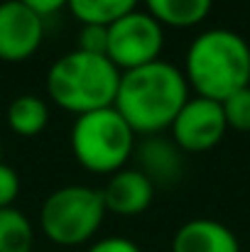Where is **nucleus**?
<instances>
[{
    "mask_svg": "<svg viewBox=\"0 0 250 252\" xmlns=\"http://www.w3.org/2000/svg\"><path fill=\"white\" fill-rule=\"evenodd\" d=\"M88 252H143V250L128 238H103L96 245H91Z\"/></svg>",
    "mask_w": 250,
    "mask_h": 252,
    "instance_id": "6ab92c4d",
    "label": "nucleus"
},
{
    "mask_svg": "<svg viewBox=\"0 0 250 252\" xmlns=\"http://www.w3.org/2000/svg\"><path fill=\"white\" fill-rule=\"evenodd\" d=\"M186 84L199 95L226 100L231 93L250 86V47L231 30L201 32L186 52Z\"/></svg>",
    "mask_w": 250,
    "mask_h": 252,
    "instance_id": "f03ea898",
    "label": "nucleus"
},
{
    "mask_svg": "<svg viewBox=\"0 0 250 252\" xmlns=\"http://www.w3.org/2000/svg\"><path fill=\"white\" fill-rule=\"evenodd\" d=\"M20 193V176L12 167L0 162V208H10Z\"/></svg>",
    "mask_w": 250,
    "mask_h": 252,
    "instance_id": "a211bd4d",
    "label": "nucleus"
},
{
    "mask_svg": "<svg viewBox=\"0 0 250 252\" xmlns=\"http://www.w3.org/2000/svg\"><path fill=\"white\" fill-rule=\"evenodd\" d=\"M20 2H25L27 7H32L37 15H42V17H47V15H52V12H57L59 7H64L69 0H20Z\"/></svg>",
    "mask_w": 250,
    "mask_h": 252,
    "instance_id": "aec40b11",
    "label": "nucleus"
},
{
    "mask_svg": "<svg viewBox=\"0 0 250 252\" xmlns=\"http://www.w3.org/2000/svg\"><path fill=\"white\" fill-rule=\"evenodd\" d=\"M138 157L143 162L140 171L152 181V184H169L179 179V147H174L167 140H145L138 150Z\"/></svg>",
    "mask_w": 250,
    "mask_h": 252,
    "instance_id": "9b49d317",
    "label": "nucleus"
},
{
    "mask_svg": "<svg viewBox=\"0 0 250 252\" xmlns=\"http://www.w3.org/2000/svg\"><path fill=\"white\" fill-rule=\"evenodd\" d=\"M118 84L120 71L108 57L79 49L59 57L47 71V91L52 100L76 115L113 108Z\"/></svg>",
    "mask_w": 250,
    "mask_h": 252,
    "instance_id": "7ed1b4c3",
    "label": "nucleus"
},
{
    "mask_svg": "<svg viewBox=\"0 0 250 252\" xmlns=\"http://www.w3.org/2000/svg\"><path fill=\"white\" fill-rule=\"evenodd\" d=\"M76 49L106 57L108 52V25H83L76 37Z\"/></svg>",
    "mask_w": 250,
    "mask_h": 252,
    "instance_id": "f3484780",
    "label": "nucleus"
},
{
    "mask_svg": "<svg viewBox=\"0 0 250 252\" xmlns=\"http://www.w3.org/2000/svg\"><path fill=\"white\" fill-rule=\"evenodd\" d=\"M226 125L238 130V132H250V86L231 93L226 100H221Z\"/></svg>",
    "mask_w": 250,
    "mask_h": 252,
    "instance_id": "dca6fc26",
    "label": "nucleus"
},
{
    "mask_svg": "<svg viewBox=\"0 0 250 252\" xmlns=\"http://www.w3.org/2000/svg\"><path fill=\"white\" fill-rule=\"evenodd\" d=\"M186 100V76L177 66L157 59L152 64L120 74L113 108L125 118L135 135H152L172 127L174 118L179 115Z\"/></svg>",
    "mask_w": 250,
    "mask_h": 252,
    "instance_id": "f257e3e1",
    "label": "nucleus"
},
{
    "mask_svg": "<svg viewBox=\"0 0 250 252\" xmlns=\"http://www.w3.org/2000/svg\"><path fill=\"white\" fill-rule=\"evenodd\" d=\"M138 0H69L67 7L83 25H110L133 12Z\"/></svg>",
    "mask_w": 250,
    "mask_h": 252,
    "instance_id": "2eb2a0df",
    "label": "nucleus"
},
{
    "mask_svg": "<svg viewBox=\"0 0 250 252\" xmlns=\"http://www.w3.org/2000/svg\"><path fill=\"white\" fill-rule=\"evenodd\" d=\"M35 228L17 208H0V252H32Z\"/></svg>",
    "mask_w": 250,
    "mask_h": 252,
    "instance_id": "4468645a",
    "label": "nucleus"
},
{
    "mask_svg": "<svg viewBox=\"0 0 250 252\" xmlns=\"http://www.w3.org/2000/svg\"><path fill=\"white\" fill-rule=\"evenodd\" d=\"M101 196H103L106 211L118 213V216H138L152 203L155 184L140 169H120L110 174Z\"/></svg>",
    "mask_w": 250,
    "mask_h": 252,
    "instance_id": "1a4fd4ad",
    "label": "nucleus"
},
{
    "mask_svg": "<svg viewBox=\"0 0 250 252\" xmlns=\"http://www.w3.org/2000/svg\"><path fill=\"white\" fill-rule=\"evenodd\" d=\"M165 44L162 25L143 10H133L108 25V52L106 57L118 71H130L160 59Z\"/></svg>",
    "mask_w": 250,
    "mask_h": 252,
    "instance_id": "423d86ee",
    "label": "nucleus"
},
{
    "mask_svg": "<svg viewBox=\"0 0 250 252\" xmlns=\"http://www.w3.org/2000/svg\"><path fill=\"white\" fill-rule=\"evenodd\" d=\"M172 252H241V245L223 223L194 218L174 233Z\"/></svg>",
    "mask_w": 250,
    "mask_h": 252,
    "instance_id": "9d476101",
    "label": "nucleus"
},
{
    "mask_svg": "<svg viewBox=\"0 0 250 252\" xmlns=\"http://www.w3.org/2000/svg\"><path fill=\"white\" fill-rule=\"evenodd\" d=\"M106 216V203L98 189L62 186L47 196L39 211V225L44 235L64 248L81 245L96 235Z\"/></svg>",
    "mask_w": 250,
    "mask_h": 252,
    "instance_id": "39448f33",
    "label": "nucleus"
},
{
    "mask_svg": "<svg viewBox=\"0 0 250 252\" xmlns=\"http://www.w3.org/2000/svg\"><path fill=\"white\" fill-rule=\"evenodd\" d=\"M214 0H145L147 12L160 22L172 27H191L201 22Z\"/></svg>",
    "mask_w": 250,
    "mask_h": 252,
    "instance_id": "ddd939ff",
    "label": "nucleus"
},
{
    "mask_svg": "<svg viewBox=\"0 0 250 252\" xmlns=\"http://www.w3.org/2000/svg\"><path fill=\"white\" fill-rule=\"evenodd\" d=\"M44 17L20 0L0 2V59L22 62L32 57L44 37Z\"/></svg>",
    "mask_w": 250,
    "mask_h": 252,
    "instance_id": "6e6552de",
    "label": "nucleus"
},
{
    "mask_svg": "<svg viewBox=\"0 0 250 252\" xmlns=\"http://www.w3.org/2000/svg\"><path fill=\"white\" fill-rule=\"evenodd\" d=\"M71 150L88 171L115 174L135 152V132L115 108L93 110L74 123Z\"/></svg>",
    "mask_w": 250,
    "mask_h": 252,
    "instance_id": "20e7f679",
    "label": "nucleus"
},
{
    "mask_svg": "<svg viewBox=\"0 0 250 252\" xmlns=\"http://www.w3.org/2000/svg\"><path fill=\"white\" fill-rule=\"evenodd\" d=\"M49 123V108L39 95L25 93L10 100L7 105V125L15 135L32 137L39 135Z\"/></svg>",
    "mask_w": 250,
    "mask_h": 252,
    "instance_id": "f8f14e48",
    "label": "nucleus"
},
{
    "mask_svg": "<svg viewBox=\"0 0 250 252\" xmlns=\"http://www.w3.org/2000/svg\"><path fill=\"white\" fill-rule=\"evenodd\" d=\"M226 115L218 100L196 95L184 103L179 115L172 123V135L179 150L206 152L216 147L226 132Z\"/></svg>",
    "mask_w": 250,
    "mask_h": 252,
    "instance_id": "0eeeda50",
    "label": "nucleus"
}]
</instances>
